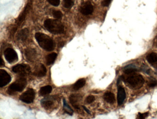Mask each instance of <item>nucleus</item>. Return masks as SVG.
<instances>
[{"label":"nucleus","mask_w":157,"mask_h":119,"mask_svg":"<svg viewBox=\"0 0 157 119\" xmlns=\"http://www.w3.org/2000/svg\"><path fill=\"white\" fill-rule=\"evenodd\" d=\"M13 71L21 76H25L31 73V68L25 64H19L13 67Z\"/></svg>","instance_id":"5"},{"label":"nucleus","mask_w":157,"mask_h":119,"mask_svg":"<svg viewBox=\"0 0 157 119\" xmlns=\"http://www.w3.org/2000/svg\"><path fill=\"white\" fill-rule=\"evenodd\" d=\"M126 92L124 89L122 87L118 88L117 91V100L118 104L119 105H121L124 101L126 98Z\"/></svg>","instance_id":"14"},{"label":"nucleus","mask_w":157,"mask_h":119,"mask_svg":"<svg viewBox=\"0 0 157 119\" xmlns=\"http://www.w3.org/2000/svg\"><path fill=\"white\" fill-rule=\"evenodd\" d=\"M82 99V96L79 94H73L69 97V100L71 105L76 109H80L79 104Z\"/></svg>","instance_id":"9"},{"label":"nucleus","mask_w":157,"mask_h":119,"mask_svg":"<svg viewBox=\"0 0 157 119\" xmlns=\"http://www.w3.org/2000/svg\"><path fill=\"white\" fill-rule=\"evenodd\" d=\"M1 66H2L4 64V62H3V60H2V58H1Z\"/></svg>","instance_id":"33"},{"label":"nucleus","mask_w":157,"mask_h":119,"mask_svg":"<svg viewBox=\"0 0 157 119\" xmlns=\"http://www.w3.org/2000/svg\"><path fill=\"white\" fill-rule=\"evenodd\" d=\"M148 62L154 68L157 69V54L152 53L147 56Z\"/></svg>","instance_id":"15"},{"label":"nucleus","mask_w":157,"mask_h":119,"mask_svg":"<svg viewBox=\"0 0 157 119\" xmlns=\"http://www.w3.org/2000/svg\"><path fill=\"white\" fill-rule=\"evenodd\" d=\"M47 73V69L43 64H38L35 69L34 75L37 77H43L45 76Z\"/></svg>","instance_id":"11"},{"label":"nucleus","mask_w":157,"mask_h":119,"mask_svg":"<svg viewBox=\"0 0 157 119\" xmlns=\"http://www.w3.org/2000/svg\"><path fill=\"white\" fill-rule=\"evenodd\" d=\"M95 100V98L94 96H92V95H90V96L87 97L86 98V102L88 103H91L92 102H93Z\"/></svg>","instance_id":"28"},{"label":"nucleus","mask_w":157,"mask_h":119,"mask_svg":"<svg viewBox=\"0 0 157 119\" xmlns=\"http://www.w3.org/2000/svg\"><path fill=\"white\" fill-rule=\"evenodd\" d=\"M85 83H86V80L85 79H80L73 85V89L76 91L78 90L85 85Z\"/></svg>","instance_id":"20"},{"label":"nucleus","mask_w":157,"mask_h":119,"mask_svg":"<svg viewBox=\"0 0 157 119\" xmlns=\"http://www.w3.org/2000/svg\"><path fill=\"white\" fill-rule=\"evenodd\" d=\"M29 35V30L26 28H25L19 32V33L18 34V35H17V39L24 42V41H26L27 40Z\"/></svg>","instance_id":"16"},{"label":"nucleus","mask_w":157,"mask_h":119,"mask_svg":"<svg viewBox=\"0 0 157 119\" xmlns=\"http://www.w3.org/2000/svg\"><path fill=\"white\" fill-rule=\"evenodd\" d=\"M25 55L26 58L31 62H33L36 58V52L34 49L32 48H28L25 49Z\"/></svg>","instance_id":"13"},{"label":"nucleus","mask_w":157,"mask_h":119,"mask_svg":"<svg viewBox=\"0 0 157 119\" xmlns=\"http://www.w3.org/2000/svg\"><path fill=\"white\" fill-rule=\"evenodd\" d=\"M53 15L54 18L57 19H60L62 17V13L59 11L54 10L53 12Z\"/></svg>","instance_id":"25"},{"label":"nucleus","mask_w":157,"mask_h":119,"mask_svg":"<svg viewBox=\"0 0 157 119\" xmlns=\"http://www.w3.org/2000/svg\"><path fill=\"white\" fill-rule=\"evenodd\" d=\"M47 1L54 6H58L60 3V0H47Z\"/></svg>","instance_id":"27"},{"label":"nucleus","mask_w":157,"mask_h":119,"mask_svg":"<svg viewBox=\"0 0 157 119\" xmlns=\"http://www.w3.org/2000/svg\"><path fill=\"white\" fill-rule=\"evenodd\" d=\"M104 99L108 103L113 104L115 101V97L113 93L112 92H106L104 95Z\"/></svg>","instance_id":"17"},{"label":"nucleus","mask_w":157,"mask_h":119,"mask_svg":"<svg viewBox=\"0 0 157 119\" xmlns=\"http://www.w3.org/2000/svg\"><path fill=\"white\" fill-rule=\"evenodd\" d=\"M93 10V6L90 2H87L81 7V13L84 15L91 14Z\"/></svg>","instance_id":"10"},{"label":"nucleus","mask_w":157,"mask_h":119,"mask_svg":"<svg viewBox=\"0 0 157 119\" xmlns=\"http://www.w3.org/2000/svg\"><path fill=\"white\" fill-rule=\"evenodd\" d=\"M4 56L6 60L10 63H12L18 60V55L17 53L12 48H9L5 50Z\"/></svg>","instance_id":"7"},{"label":"nucleus","mask_w":157,"mask_h":119,"mask_svg":"<svg viewBox=\"0 0 157 119\" xmlns=\"http://www.w3.org/2000/svg\"><path fill=\"white\" fill-rule=\"evenodd\" d=\"M11 80L10 74L3 69H0V87H5Z\"/></svg>","instance_id":"8"},{"label":"nucleus","mask_w":157,"mask_h":119,"mask_svg":"<svg viewBox=\"0 0 157 119\" xmlns=\"http://www.w3.org/2000/svg\"><path fill=\"white\" fill-rule=\"evenodd\" d=\"M63 106H64V110L65 112L69 114V115H72L73 112V110L69 106L68 104L67 103L65 99H64V101H63Z\"/></svg>","instance_id":"22"},{"label":"nucleus","mask_w":157,"mask_h":119,"mask_svg":"<svg viewBox=\"0 0 157 119\" xmlns=\"http://www.w3.org/2000/svg\"><path fill=\"white\" fill-rule=\"evenodd\" d=\"M41 103L44 108L48 109L52 107V105L54 104V102L51 100H44L42 101Z\"/></svg>","instance_id":"24"},{"label":"nucleus","mask_w":157,"mask_h":119,"mask_svg":"<svg viewBox=\"0 0 157 119\" xmlns=\"http://www.w3.org/2000/svg\"><path fill=\"white\" fill-rule=\"evenodd\" d=\"M64 43L63 42H60V43H59L58 44V47H62L64 46Z\"/></svg>","instance_id":"31"},{"label":"nucleus","mask_w":157,"mask_h":119,"mask_svg":"<svg viewBox=\"0 0 157 119\" xmlns=\"http://www.w3.org/2000/svg\"><path fill=\"white\" fill-rule=\"evenodd\" d=\"M44 26L47 31L54 34H60L64 32V25L57 20L48 19L46 20Z\"/></svg>","instance_id":"2"},{"label":"nucleus","mask_w":157,"mask_h":119,"mask_svg":"<svg viewBox=\"0 0 157 119\" xmlns=\"http://www.w3.org/2000/svg\"><path fill=\"white\" fill-rule=\"evenodd\" d=\"M137 71V69L133 65H128L125 67L124 68V72L127 75L132 74Z\"/></svg>","instance_id":"21"},{"label":"nucleus","mask_w":157,"mask_h":119,"mask_svg":"<svg viewBox=\"0 0 157 119\" xmlns=\"http://www.w3.org/2000/svg\"><path fill=\"white\" fill-rule=\"evenodd\" d=\"M32 0H30V2L27 4V6L25 7V9L24 10L22 14H21L20 17L18 18V20H17V22H16L17 25H20V24L24 20L26 14L28 13V11H29V10H30V8H31V5H32Z\"/></svg>","instance_id":"12"},{"label":"nucleus","mask_w":157,"mask_h":119,"mask_svg":"<svg viewBox=\"0 0 157 119\" xmlns=\"http://www.w3.org/2000/svg\"><path fill=\"white\" fill-rule=\"evenodd\" d=\"M124 80L128 84L129 86L135 89H139L144 84L145 80L142 76L139 74H130Z\"/></svg>","instance_id":"3"},{"label":"nucleus","mask_w":157,"mask_h":119,"mask_svg":"<svg viewBox=\"0 0 157 119\" xmlns=\"http://www.w3.org/2000/svg\"><path fill=\"white\" fill-rule=\"evenodd\" d=\"M52 91V87L48 85V86H44V87H41L40 90H39V93L41 96H45V95L51 93Z\"/></svg>","instance_id":"18"},{"label":"nucleus","mask_w":157,"mask_h":119,"mask_svg":"<svg viewBox=\"0 0 157 119\" xmlns=\"http://www.w3.org/2000/svg\"><path fill=\"white\" fill-rule=\"evenodd\" d=\"M112 0H103L101 2L102 5L103 7H107L110 5Z\"/></svg>","instance_id":"30"},{"label":"nucleus","mask_w":157,"mask_h":119,"mask_svg":"<svg viewBox=\"0 0 157 119\" xmlns=\"http://www.w3.org/2000/svg\"><path fill=\"white\" fill-rule=\"evenodd\" d=\"M82 107H83V109H84V110H85V111H86V112H87V113H89V114H90V110H89L88 109H87V108H86V107H85V106H82Z\"/></svg>","instance_id":"32"},{"label":"nucleus","mask_w":157,"mask_h":119,"mask_svg":"<svg viewBox=\"0 0 157 119\" xmlns=\"http://www.w3.org/2000/svg\"><path fill=\"white\" fill-rule=\"evenodd\" d=\"M148 114V113H139L136 119H145L147 116Z\"/></svg>","instance_id":"29"},{"label":"nucleus","mask_w":157,"mask_h":119,"mask_svg":"<svg viewBox=\"0 0 157 119\" xmlns=\"http://www.w3.org/2000/svg\"><path fill=\"white\" fill-rule=\"evenodd\" d=\"M35 97V92L32 88H29L20 96V99L26 103H31L33 102Z\"/></svg>","instance_id":"6"},{"label":"nucleus","mask_w":157,"mask_h":119,"mask_svg":"<svg viewBox=\"0 0 157 119\" xmlns=\"http://www.w3.org/2000/svg\"><path fill=\"white\" fill-rule=\"evenodd\" d=\"M74 4V0H64V6L67 9L71 8Z\"/></svg>","instance_id":"23"},{"label":"nucleus","mask_w":157,"mask_h":119,"mask_svg":"<svg viewBox=\"0 0 157 119\" xmlns=\"http://www.w3.org/2000/svg\"><path fill=\"white\" fill-rule=\"evenodd\" d=\"M35 38L40 47L47 51L54 50V43L49 36L42 33H36Z\"/></svg>","instance_id":"1"},{"label":"nucleus","mask_w":157,"mask_h":119,"mask_svg":"<svg viewBox=\"0 0 157 119\" xmlns=\"http://www.w3.org/2000/svg\"><path fill=\"white\" fill-rule=\"evenodd\" d=\"M27 85V80L25 78L18 79L9 87L8 92L10 94H13L15 91H22Z\"/></svg>","instance_id":"4"},{"label":"nucleus","mask_w":157,"mask_h":119,"mask_svg":"<svg viewBox=\"0 0 157 119\" xmlns=\"http://www.w3.org/2000/svg\"><path fill=\"white\" fill-rule=\"evenodd\" d=\"M57 57V54L56 53H52V54H49L48 55L46 58V59L47 64L48 65H52L55 62Z\"/></svg>","instance_id":"19"},{"label":"nucleus","mask_w":157,"mask_h":119,"mask_svg":"<svg viewBox=\"0 0 157 119\" xmlns=\"http://www.w3.org/2000/svg\"><path fill=\"white\" fill-rule=\"evenodd\" d=\"M157 84V81L156 80L154 79H150L149 80L148 82V85L149 87H154L156 86Z\"/></svg>","instance_id":"26"}]
</instances>
